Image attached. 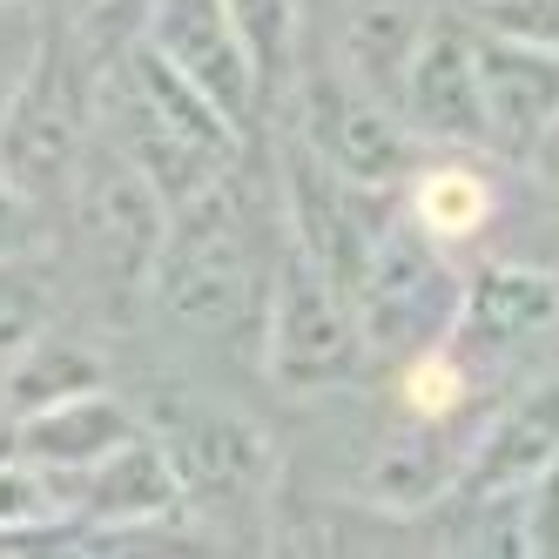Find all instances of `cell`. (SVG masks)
I'll use <instances>...</instances> for the list:
<instances>
[{
    "mask_svg": "<svg viewBox=\"0 0 559 559\" xmlns=\"http://www.w3.org/2000/svg\"><path fill=\"white\" fill-rule=\"evenodd\" d=\"M492 412H478V418H405L397 412V425L378 438V452H371V472H365V499L397 512V519H412V512H438L452 492H459V478L478 452V431H486Z\"/></svg>",
    "mask_w": 559,
    "mask_h": 559,
    "instance_id": "11",
    "label": "cell"
},
{
    "mask_svg": "<svg viewBox=\"0 0 559 559\" xmlns=\"http://www.w3.org/2000/svg\"><path fill=\"white\" fill-rule=\"evenodd\" d=\"M397 203H405V216L438 236L445 250L472 243V236H486L492 216H499V182L465 163V148H438V155H418V169L397 182Z\"/></svg>",
    "mask_w": 559,
    "mask_h": 559,
    "instance_id": "16",
    "label": "cell"
},
{
    "mask_svg": "<svg viewBox=\"0 0 559 559\" xmlns=\"http://www.w3.org/2000/svg\"><path fill=\"white\" fill-rule=\"evenodd\" d=\"M142 431L148 425L135 418V405H122L108 384H95V391L61 397V405H41V412L14 418L8 445L21 459H34V465H48V472H88V465H102L108 452H122Z\"/></svg>",
    "mask_w": 559,
    "mask_h": 559,
    "instance_id": "14",
    "label": "cell"
},
{
    "mask_svg": "<svg viewBox=\"0 0 559 559\" xmlns=\"http://www.w3.org/2000/svg\"><path fill=\"white\" fill-rule=\"evenodd\" d=\"M0 8H21V0H0Z\"/></svg>",
    "mask_w": 559,
    "mask_h": 559,
    "instance_id": "25",
    "label": "cell"
},
{
    "mask_svg": "<svg viewBox=\"0 0 559 559\" xmlns=\"http://www.w3.org/2000/svg\"><path fill=\"white\" fill-rule=\"evenodd\" d=\"M459 8H478V0H459Z\"/></svg>",
    "mask_w": 559,
    "mask_h": 559,
    "instance_id": "26",
    "label": "cell"
},
{
    "mask_svg": "<svg viewBox=\"0 0 559 559\" xmlns=\"http://www.w3.org/2000/svg\"><path fill=\"white\" fill-rule=\"evenodd\" d=\"M257 365L284 391H337L371 371V344H365V324H357L350 290L324 263H310L290 236L276 250Z\"/></svg>",
    "mask_w": 559,
    "mask_h": 559,
    "instance_id": "5",
    "label": "cell"
},
{
    "mask_svg": "<svg viewBox=\"0 0 559 559\" xmlns=\"http://www.w3.org/2000/svg\"><path fill=\"white\" fill-rule=\"evenodd\" d=\"M102 384V357L74 337H48L34 331L21 350H8V365H0V397H8V425L41 412V405H61L74 391H95Z\"/></svg>",
    "mask_w": 559,
    "mask_h": 559,
    "instance_id": "17",
    "label": "cell"
},
{
    "mask_svg": "<svg viewBox=\"0 0 559 559\" xmlns=\"http://www.w3.org/2000/svg\"><path fill=\"white\" fill-rule=\"evenodd\" d=\"M95 108H102V142L122 155L169 210H182L195 195H210L216 182H229L236 155L250 142L169 55H155L142 34L122 41L115 55H102Z\"/></svg>",
    "mask_w": 559,
    "mask_h": 559,
    "instance_id": "1",
    "label": "cell"
},
{
    "mask_svg": "<svg viewBox=\"0 0 559 559\" xmlns=\"http://www.w3.org/2000/svg\"><path fill=\"white\" fill-rule=\"evenodd\" d=\"M0 452H8V431H0Z\"/></svg>",
    "mask_w": 559,
    "mask_h": 559,
    "instance_id": "24",
    "label": "cell"
},
{
    "mask_svg": "<svg viewBox=\"0 0 559 559\" xmlns=\"http://www.w3.org/2000/svg\"><path fill=\"white\" fill-rule=\"evenodd\" d=\"M102 0H41V27H74V34H88Z\"/></svg>",
    "mask_w": 559,
    "mask_h": 559,
    "instance_id": "22",
    "label": "cell"
},
{
    "mask_svg": "<svg viewBox=\"0 0 559 559\" xmlns=\"http://www.w3.org/2000/svg\"><path fill=\"white\" fill-rule=\"evenodd\" d=\"M270 276L276 257H257L250 216L236 203V189L216 182L210 195L169 210L163 250L148 263V297L163 304L189 337L223 344L236 357L263 350V310H270Z\"/></svg>",
    "mask_w": 559,
    "mask_h": 559,
    "instance_id": "2",
    "label": "cell"
},
{
    "mask_svg": "<svg viewBox=\"0 0 559 559\" xmlns=\"http://www.w3.org/2000/svg\"><path fill=\"white\" fill-rule=\"evenodd\" d=\"M95 48L74 27H41L27 68L14 74L8 108H0V163L21 176L34 195H68L82 176L88 148L102 142V108H95Z\"/></svg>",
    "mask_w": 559,
    "mask_h": 559,
    "instance_id": "3",
    "label": "cell"
},
{
    "mask_svg": "<svg viewBox=\"0 0 559 559\" xmlns=\"http://www.w3.org/2000/svg\"><path fill=\"white\" fill-rule=\"evenodd\" d=\"M142 41L155 55H169L243 135L270 129L263 74H257V61H250V48H243V34H236V21H229L223 0H148Z\"/></svg>",
    "mask_w": 559,
    "mask_h": 559,
    "instance_id": "9",
    "label": "cell"
},
{
    "mask_svg": "<svg viewBox=\"0 0 559 559\" xmlns=\"http://www.w3.org/2000/svg\"><path fill=\"white\" fill-rule=\"evenodd\" d=\"M0 431H8V397H0Z\"/></svg>",
    "mask_w": 559,
    "mask_h": 559,
    "instance_id": "23",
    "label": "cell"
},
{
    "mask_svg": "<svg viewBox=\"0 0 559 559\" xmlns=\"http://www.w3.org/2000/svg\"><path fill=\"white\" fill-rule=\"evenodd\" d=\"M559 331V276L519 257H486L465 270V304L452 324V350L465 365L499 384L512 365H526V350H539Z\"/></svg>",
    "mask_w": 559,
    "mask_h": 559,
    "instance_id": "7",
    "label": "cell"
},
{
    "mask_svg": "<svg viewBox=\"0 0 559 559\" xmlns=\"http://www.w3.org/2000/svg\"><path fill=\"white\" fill-rule=\"evenodd\" d=\"M243 48L263 74V95H270V122L290 108L297 95V74H304V0H223Z\"/></svg>",
    "mask_w": 559,
    "mask_h": 559,
    "instance_id": "18",
    "label": "cell"
},
{
    "mask_svg": "<svg viewBox=\"0 0 559 559\" xmlns=\"http://www.w3.org/2000/svg\"><path fill=\"white\" fill-rule=\"evenodd\" d=\"M350 304H357V324H365L371 365L391 371V365H405V357H418V350L452 337L459 304H465V270L391 195L384 216H378V236H371V257H365V276H357Z\"/></svg>",
    "mask_w": 559,
    "mask_h": 559,
    "instance_id": "4",
    "label": "cell"
},
{
    "mask_svg": "<svg viewBox=\"0 0 559 559\" xmlns=\"http://www.w3.org/2000/svg\"><path fill=\"white\" fill-rule=\"evenodd\" d=\"M465 14L486 21V27H499V34H519V41L559 55V0H478V8H465Z\"/></svg>",
    "mask_w": 559,
    "mask_h": 559,
    "instance_id": "19",
    "label": "cell"
},
{
    "mask_svg": "<svg viewBox=\"0 0 559 559\" xmlns=\"http://www.w3.org/2000/svg\"><path fill=\"white\" fill-rule=\"evenodd\" d=\"M155 438H163V452L182 478L189 512H257L270 499L276 452L250 418H236L223 405H182V418H169Z\"/></svg>",
    "mask_w": 559,
    "mask_h": 559,
    "instance_id": "10",
    "label": "cell"
},
{
    "mask_svg": "<svg viewBox=\"0 0 559 559\" xmlns=\"http://www.w3.org/2000/svg\"><path fill=\"white\" fill-rule=\"evenodd\" d=\"M431 14H438V0H331V48L324 55L344 74H357L365 88L397 102Z\"/></svg>",
    "mask_w": 559,
    "mask_h": 559,
    "instance_id": "15",
    "label": "cell"
},
{
    "mask_svg": "<svg viewBox=\"0 0 559 559\" xmlns=\"http://www.w3.org/2000/svg\"><path fill=\"white\" fill-rule=\"evenodd\" d=\"M526 176H533L539 189H552V195H559V122H552V129L539 135V148L526 155Z\"/></svg>",
    "mask_w": 559,
    "mask_h": 559,
    "instance_id": "21",
    "label": "cell"
},
{
    "mask_svg": "<svg viewBox=\"0 0 559 559\" xmlns=\"http://www.w3.org/2000/svg\"><path fill=\"white\" fill-rule=\"evenodd\" d=\"M397 115L425 148H486V88H478V21L459 0H438L425 41L405 68Z\"/></svg>",
    "mask_w": 559,
    "mask_h": 559,
    "instance_id": "8",
    "label": "cell"
},
{
    "mask_svg": "<svg viewBox=\"0 0 559 559\" xmlns=\"http://www.w3.org/2000/svg\"><path fill=\"white\" fill-rule=\"evenodd\" d=\"M478 88H486V155L526 169L539 135L559 122V55L478 21Z\"/></svg>",
    "mask_w": 559,
    "mask_h": 559,
    "instance_id": "12",
    "label": "cell"
},
{
    "mask_svg": "<svg viewBox=\"0 0 559 559\" xmlns=\"http://www.w3.org/2000/svg\"><path fill=\"white\" fill-rule=\"evenodd\" d=\"M34 203H41V195L21 189V176L0 163V263H8L27 236H34Z\"/></svg>",
    "mask_w": 559,
    "mask_h": 559,
    "instance_id": "20",
    "label": "cell"
},
{
    "mask_svg": "<svg viewBox=\"0 0 559 559\" xmlns=\"http://www.w3.org/2000/svg\"><path fill=\"white\" fill-rule=\"evenodd\" d=\"M290 135L357 189H397L425 155L412 122L397 115V102L365 88L357 74H344L331 55L324 61L304 55L297 95H290Z\"/></svg>",
    "mask_w": 559,
    "mask_h": 559,
    "instance_id": "6",
    "label": "cell"
},
{
    "mask_svg": "<svg viewBox=\"0 0 559 559\" xmlns=\"http://www.w3.org/2000/svg\"><path fill=\"white\" fill-rule=\"evenodd\" d=\"M559 459V378H539L519 397L492 405L486 431H478V452L459 478V492L445 506H478V499H506L526 478H539Z\"/></svg>",
    "mask_w": 559,
    "mask_h": 559,
    "instance_id": "13",
    "label": "cell"
}]
</instances>
